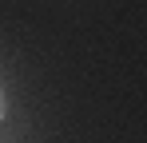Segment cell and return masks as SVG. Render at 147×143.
<instances>
[{
  "instance_id": "obj_1",
  "label": "cell",
  "mask_w": 147,
  "mask_h": 143,
  "mask_svg": "<svg viewBox=\"0 0 147 143\" xmlns=\"http://www.w3.org/2000/svg\"><path fill=\"white\" fill-rule=\"evenodd\" d=\"M4 111H8V99H4V92H0V119H4Z\"/></svg>"
}]
</instances>
